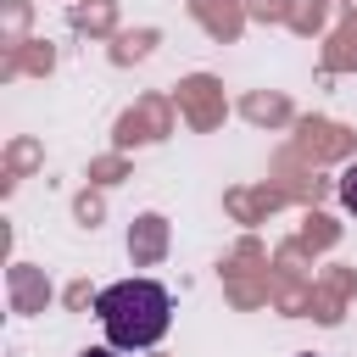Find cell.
I'll return each mask as SVG.
<instances>
[{
	"label": "cell",
	"mask_w": 357,
	"mask_h": 357,
	"mask_svg": "<svg viewBox=\"0 0 357 357\" xmlns=\"http://www.w3.org/2000/svg\"><path fill=\"white\" fill-rule=\"evenodd\" d=\"M301 357H312V351H301Z\"/></svg>",
	"instance_id": "cell-4"
},
{
	"label": "cell",
	"mask_w": 357,
	"mask_h": 357,
	"mask_svg": "<svg viewBox=\"0 0 357 357\" xmlns=\"http://www.w3.org/2000/svg\"><path fill=\"white\" fill-rule=\"evenodd\" d=\"M78 357H117V346H89V351H78Z\"/></svg>",
	"instance_id": "cell-3"
},
{
	"label": "cell",
	"mask_w": 357,
	"mask_h": 357,
	"mask_svg": "<svg viewBox=\"0 0 357 357\" xmlns=\"http://www.w3.org/2000/svg\"><path fill=\"white\" fill-rule=\"evenodd\" d=\"M340 206H346V212H357V162L340 173Z\"/></svg>",
	"instance_id": "cell-2"
},
{
	"label": "cell",
	"mask_w": 357,
	"mask_h": 357,
	"mask_svg": "<svg viewBox=\"0 0 357 357\" xmlns=\"http://www.w3.org/2000/svg\"><path fill=\"white\" fill-rule=\"evenodd\" d=\"M95 318L117 351H151L173 324V296L156 279H117L95 296Z\"/></svg>",
	"instance_id": "cell-1"
}]
</instances>
